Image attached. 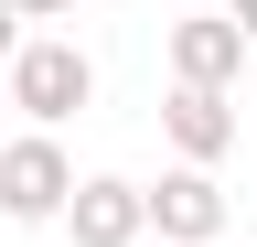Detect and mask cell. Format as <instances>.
<instances>
[{"mask_svg": "<svg viewBox=\"0 0 257 247\" xmlns=\"http://www.w3.org/2000/svg\"><path fill=\"white\" fill-rule=\"evenodd\" d=\"M0 75H11L22 129H64V118L96 108V54H86L75 33H22V54H11Z\"/></svg>", "mask_w": 257, "mask_h": 247, "instance_id": "6da1fadb", "label": "cell"}, {"mask_svg": "<svg viewBox=\"0 0 257 247\" xmlns=\"http://www.w3.org/2000/svg\"><path fill=\"white\" fill-rule=\"evenodd\" d=\"M64 194H75V161H64V140H54V129L0 140V215H11V226H54Z\"/></svg>", "mask_w": 257, "mask_h": 247, "instance_id": "7a4b0ae2", "label": "cell"}, {"mask_svg": "<svg viewBox=\"0 0 257 247\" xmlns=\"http://www.w3.org/2000/svg\"><path fill=\"white\" fill-rule=\"evenodd\" d=\"M161 65H172V86H214V97H236V75H246V33L214 11V0H193L172 33H161Z\"/></svg>", "mask_w": 257, "mask_h": 247, "instance_id": "3957f363", "label": "cell"}, {"mask_svg": "<svg viewBox=\"0 0 257 247\" xmlns=\"http://www.w3.org/2000/svg\"><path fill=\"white\" fill-rule=\"evenodd\" d=\"M140 226H150L161 247H214V236H225V183L193 172V161H172L161 183H140Z\"/></svg>", "mask_w": 257, "mask_h": 247, "instance_id": "277c9868", "label": "cell"}, {"mask_svg": "<svg viewBox=\"0 0 257 247\" xmlns=\"http://www.w3.org/2000/svg\"><path fill=\"white\" fill-rule=\"evenodd\" d=\"M75 247H140L150 226H140V183L128 172H75V194H64V215H54Z\"/></svg>", "mask_w": 257, "mask_h": 247, "instance_id": "5b68a950", "label": "cell"}, {"mask_svg": "<svg viewBox=\"0 0 257 247\" xmlns=\"http://www.w3.org/2000/svg\"><path fill=\"white\" fill-rule=\"evenodd\" d=\"M161 140H172V161L214 172L225 150H236V97H214V86H161Z\"/></svg>", "mask_w": 257, "mask_h": 247, "instance_id": "8992f818", "label": "cell"}, {"mask_svg": "<svg viewBox=\"0 0 257 247\" xmlns=\"http://www.w3.org/2000/svg\"><path fill=\"white\" fill-rule=\"evenodd\" d=\"M64 11H75V0H11V22H22V33H32V22H64Z\"/></svg>", "mask_w": 257, "mask_h": 247, "instance_id": "52a82bcc", "label": "cell"}, {"mask_svg": "<svg viewBox=\"0 0 257 247\" xmlns=\"http://www.w3.org/2000/svg\"><path fill=\"white\" fill-rule=\"evenodd\" d=\"M11 54H22V22H11V0H0V65H11Z\"/></svg>", "mask_w": 257, "mask_h": 247, "instance_id": "ba28073f", "label": "cell"}, {"mask_svg": "<svg viewBox=\"0 0 257 247\" xmlns=\"http://www.w3.org/2000/svg\"><path fill=\"white\" fill-rule=\"evenodd\" d=\"M225 22H236V33H246V43H257V0H225Z\"/></svg>", "mask_w": 257, "mask_h": 247, "instance_id": "9c48e42d", "label": "cell"}]
</instances>
